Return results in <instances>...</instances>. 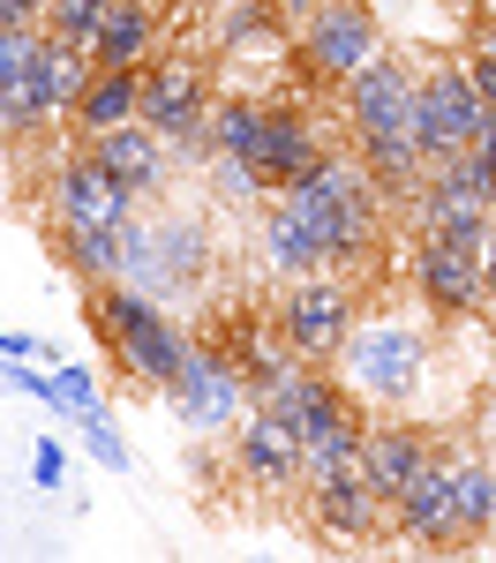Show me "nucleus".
<instances>
[{"label": "nucleus", "instance_id": "obj_8", "mask_svg": "<svg viewBox=\"0 0 496 563\" xmlns=\"http://www.w3.org/2000/svg\"><path fill=\"white\" fill-rule=\"evenodd\" d=\"M354 286L346 278H331V271H309V278H294L286 286V301H278V331H286V346L301 353V361H323V353H339L354 339Z\"/></svg>", "mask_w": 496, "mask_h": 563}, {"label": "nucleus", "instance_id": "obj_4", "mask_svg": "<svg viewBox=\"0 0 496 563\" xmlns=\"http://www.w3.org/2000/svg\"><path fill=\"white\" fill-rule=\"evenodd\" d=\"M339 376L368 406H406V398H421V384H429V331L406 323V316L354 323V339L339 346Z\"/></svg>", "mask_w": 496, "mask_h": 563}, {"label": "nucleus", "instance_id": "obj_41", "mask_svg": "<svg viewBox=\"0 0 496 563\" xmlns=\"http://www.w3.org/2000/svg\"><path fill=\"white\" fill-rule=\"evenodd\" d=\"M278 8H286V15H301V8H309V0H278Z\"/></svg>", "mask_w": 496, "mask_h": 563}, {"label": "nucleus", "instance_id": "obj_2", "mask_svg": "<svg viewBox=\"0 0 496 563\" xmlns=\"http://www.w3.org/2000/svg\"><path fill=\"white\" fill-rule=\"evenodd\" d=\"M121 278L166 308L203 294V278H211V225L188 211H158V218L135 211L121 225Z\"/></svg>", "mask_w": 496, "mask_h": 563}, {"label": "nucleus", "instance_id": "obj_3", "mask_svg": "<svg viewBox=\"0 0 496 563\" xmlns=\"http://www.w3.org/2000/svg\"><path fill=\"white\" fill-rule=\"evenodd\" d=\"M294 23H301L294 31V76L309 90H346L384 53V23L368 0H309Z\"/></svg>", "mask_w": 496, "mask_h": 563}, {"label": "nucleus", "instance_id": "obj_40", "mask_svg": "<svg viewBox=\"0 0 496 563\" xmlns=\"http://www.w3.org/2000/svg\"><path fill=\"white\" fill-rule=\"evenodd\" d=\"M474 45H482V53H496V15L482 23V31H474Z\"/></svg>", "mask_w": 496, "mask_h": 563}, {"label": "nucleus", "instance_id": "obj_16", "mask_svg": "<svg viewBox=\"0 0 496 563\" xmlns=\"http://www.w3.org/2000/svg\"><path fill=\"white\" fill-rule=\"evenodd\" d=\"M392 526H399V541H414V549H451V541H466V533H459V511H451V459L444 451H437L429 474L392 504Z\"/></svg>", "mask_w": 496, "mask_h": 563}, {"label": "nucleus", "instance_id": "obj_25", "mask_svg": "<svg viewBox=\"0 0 496 563\" xmlns=\"http://www.w3.org/2000/svg\"><path fill=\"white\" fill-rule=\"evenodd\" d=\"M451 459V511H459V533H496V459L482 451H444Z\"/></svg>", "mask_w": 496, "mask_h": 563}, {"label": "nucleus", "instance_id": "obj_19", "mask_svg": "<svg viewBox=\"0 0 496 563\" xmlns=\"http://www.w3.org/2000/svg\"><path fill=\"white\" fill-rule=\"evenodd\" d=\"M331 143H323V129H316L309 106H271V151H264V188L278 196V188H294V180L309 174L316 158H323Z\"/></svg>", "mask_w": 496, "mask_h": 563}, {"label": "nucleus", "instance_id": "obj_43", "mask_svg": "<svg viewBox=\"0 0 496 563\" xmlns=\"http://www.w3.org/2000/svg\"><path fill=\"white\" fill-rule=\"evenodd\" d=\"M489 541H496V533H489Z\"/></svg>", "mask_w": 496, "mask_h": 563}, {"label": "nucleus", "instance_id": "obj_10", "mask_svg": "<svg viewBox=\"0 0 496 563\" xmlns=\"http://www.w3.org/2000/svg\"><path fill=\"white\" fill-rule=\"evenodd\" d=\"M233 474H241V488H256V496H286L301 481V429L278 421L264 398L233 429Z\"/></svg>", "mask_w": 496, "mask_h": 563}, {"label": "nucleus", "instance_id": "obj_24", "mask_svg": "<svg viewBox=\"0 0 496 563\" xmlns=\"http://www.w3.org/2000/svg\"><path fill=\"white\" fill-rule=\"evenodd\" d=\"M211 143L225 158L256 166L264 174V151H271V98H219L211 106Z\"/></svg>", "mask_w": 496, "mask_h": 563}, {"label": "nucleus", "instance_id": "obj_18", "mask_svg": "<svg viewBox=\"0 0 496 563\" xmlns=\"http://www.w3.org/2000/svg\"><path fill=\"white\" fill-rule=\"evenodd\" d=\"M256 249H264V263L278 271V278H309V271H331L323 263V241H316V225L286 196H271L264 218H256Z\"/></svg>", "mask_w": 496, "mask_h": 563}, {"label": "nucleus", "instance_id": "obj_30", "mask_svg": "<svg viewBox=\"0 0 496 563\" xmlns=\"http://www.w3.org/2000/svg\"><path fill=\"white\" fill-rule=\"evenodd\" d=\"M429 188H437V196H459V203H496V174L482 166L474 143L451 151V158H437V166H429Z\"/></svg>", "mask_w": 496, "mask_h": 563}, {"label": "nucleus", "instance_id": "obj_15", "mask_svg": "<svg viewBox=\"0 0 496 563\" xmlns=\"http://www.w3.org/2000/svg\"><path fill=\"white\" fill-rule=\"evenodd\" d=\"M188 353H196V339H188V331L174 323V308H151V316L135 323L129 339L113 346V361H121V376H129V384L166 390V384L180 376V361H188Z\"/></svg>", "mask_w": 496, "mask_h": 563}, {"label": "nucleus", "instance_id": "obj_26", "mask_svg": "<svg viewBox=\"0 0 496 563\" xmlns=\"http://www.w3.org/2000/svg\"><path fill=\"white\" fill-rule=\"evenodd\" d=\"M53 256L68 263V278L106 286V278H121V225H68V218H53Z\"/></svg>", "mask_w": 496, "mask_h": 563}, {"label": "nucleus", "instance_id": "obj_33", "mask_svg": "<svg viewBox=\"0 0 496 563\" xmlns=\"http://www.w3.org/2000/svg\"><path fill=\"white\" fill-rule=\"evenodd\" d=\"M76 429H84V451L106 466V474H129V466H135V451L121 443V429H113V406H106V413H84Z\"/></svg>", "mask_w": 496, "mask_h": 563}, {"label": "nucleus", "instance_id": "obj_36", "mask_svg": "<svg viewBox=\"0 0 496 563\" xmlns=\"http://www.w3.org/2000/svg\"><path fill=\"white\" fill-rule=\"evenodd\" d=\"M466 68H474V84H482V98H489V113H496V53L474 45V53H466Z\"/></svg>", "mask_w": 496, "mask_h": 563}, {"label": "nucleus", "instance_id": "obj_37", "mask_svg": "<svg viewBox=\"0 0 496 563\" xmlns=\"http://www.w3.org/2000/svg\"><path fill=\"white\" fill-rule=\"evenodd\" d=\"M0 23H45V0H0Z\"/></svg>", "mask_w": 496, "mask_h": 563}, {"label": "nucleus", "instance_id": "obj_39", "mask_svg": "<svg viewBox=\"0 0 496 563\" xmlns=\"http://www.w3.org/2000/svg\"><path fill=\"white\" fill-rule=\"evenodd\" d=\"M482 278H489V301H496V233H489V249H482Z\"/></svg>", "mask_w": 496, "mask_h": 563}, {"label": "nucleus", "instance_id": "obj_9", "mask_svg": "<svg viewBox=\"0 0 496 563\" xmlns=\"http://www.w3.org/2000/svg\"><path fill=\"white\" fill-rule=\"evenodd\" d=\"M354 135H414V106H421V68H406L399 53L384 45L354 84L339 90Z\"/></svg>", "mask_w": 496, "mask_h": 563}, {"label": "nucleus", "instance_id": "obj_28", "mask_svg": "<svg viewBox=\"0 0 496 563\" xmlns=\"http://www.w3.org/2000/svg\"><path fill=\"white\" fill-rule=\"evenodd\" d=\"M225 353H233V368L249 376L256 398H264L278 376H294V368H301V353L286 346V331H264V323H233V331H225Z\"/></svg>", "mask_w": 496, "mask_h": 563}, {"label": "nucleus", "instance_id": "obj_5", "mask_svg": "<svg viewBox=\"0 0 496 563\" xmlns=\"http://www.w3.org/2000/svg\"><path fill=\"white\" fill-rule=\"evenodd\" d=\"M249 376L233 368V353L225 346H203L196 339V353L180 361V376L166 384V406H174V421L188 435H219V429H241V413H249Z\"/></svg>", "mask_w": 496, "mask_h": 563}, {"label": "nucleus", "instance_id": "obj_11", "mask_svg": "<svg viewBox=\"0 0 496 563\" xmlns=\"http://www.w3.org/2000/svg\"><path fill=\"white\" fill-rule=\"evenodd\" d=\"M84 151L129 188L135 203H158L174 188V143L151 129V121H121V129H106V135H84Z\"/></svg>", "mask_w": 496, "mask_h": 563}, {"label": "nucleus", "instance_id": "obj_22", "mask_svg": "<svg viewBox=\"0 0 496 563\" xmlns=\"http://www.w3.org/2000/svg\"><path fill=\"white\" fill-rule=\"evenodd\" d=\"M68 121H76L84 135H106V129H121V121H143V68H98Z\"/></svg>", "mask_w": 496, "mask_h": 563}, {"label": "nucleus", "instance_id": "obj_7", "mask_svg": "<svg viewBox=\"0 0 496 563\" xmlns=\"http://www.w3.org/2000/svg\"><path fill=\"white\" fill-rule=\"evenodd\" d=\"M211 84H203V68L196 60H151L143 68V121L166 135L174 151H196V158H211L219 143H211Z\"/></svg>", "mask_w": 496, "mask_h": 563}, {"label": "nucleus", "instance_id": "obj_21", "mask_svg": "<svg viewBox=\"0 0 496 563\" xmlns=\"http://www.w3.org/2000/svg\"><path fill=\"white\" fill-rule=\"evenodd\" d=\"M264 406L278 413V421H294V429H301V443H309L323 421H339V413H346V398H339V376H316V368H294V376H278V384L264 390Z\"/></svg>", "mask_w": 496, "mask_h": 563}, {"label": "nucleus", "instance_id": "obj_38", "mask_svg": "<svg viewBox=\"0 0 496 563\" xmlns=\"http://www.w3.org/2000/svg\"><path fill=\"white\" fill-rule=\"evenodd\" d=\"M474 151H482V166H489V174H496V113H489V121H482V135H474Z\"/></svg>", "mask_w": 496, "mask_h": 563}, {"label": "nucleus", "instance_id": "obj_13", "mask_svg": "<svg viewBox=\"0 0 496 563\" xmlns=\"http://www.w3.org/2000/svg\"><path fill=\"white\" fill-rule=\"evenodd\" d=\"M135 211H143V203H135L90 151L60 158V174H53V218H68V225H129Z\"/></svg>", "mask_w": 496, "mask_h": 563}, {"label": "nucleus", "instance_id": "obj_14", "mask_svg": "<svg viewBox=\"0 0 496 563\" xmlns=\"http://www.w3.org/2000/svg\"><path fill=\"white\" fill-rule=\"evenodd\" d=\"M429 459H437V443L414 429V421H384V429L361 435V481H368L376 496H392V504L429 474Z\"/></svg>", "mask_w": 496, "mask_h": 563}, {"label": "nucleus", "instance_id": "obj_17", "mask_svg": "<svg viewBox=\"0 0 496 563\" xmlns=\"http://www.w3.org/2000/svg\"><path fill=\"white\" fill-rule=\"evenodd\" d=\"M309 496H316L309 519L323 541H376L392 526V496H376L361 474H339V481H323V488H309Z\"/></svg>", "mask_w": 496, "mask_h": 563}, {"label": "nucleus", "instance_id": "obj_42", "mask_svg": "<svg viewBox=\"0 0 496 563\" xmlns=\"http://www.w3.org/2000/svg\"><path fill=\"white\" fill-rule=\"evenodd\" d=\"M489 15H496V0H489Z\"/></svg>", "mask_w": 496, "mask_h": 563}, {"label": "nucleus", "instance_id": "obj_1", "mask_svg": "<svg viewBox=\"0 0 496 563\" xmlns=\"http://www.w3.org/2000/svg\"><path fill=\"white\" fill-rule=\"evenodd\" d=\"M278 196L316 225V241H323V263H331V271H361V263L376 256V233H384V203H392V196L361 174L354 151H346V158L323 151L309 174L294 180V188H278Z\"/></svg>", "mask_w": 496, "mask_h": 563}, {"label": "nucleus", "instance_id": "obj_23", "mask_svg": "<svg viewBox=\"0 0 496 563\" xmlns=\"http://www.w3.org/2000/svg\"><path fill=\"white\" fill-rule=\"evenodd\" d=\"M219 45L233 60H286V8L278 0H241L233 15L219 23Z\"/></svg>", "mask_w": 496, "mask_h": 563}, {"label": "nucleus", "instance_id": "obj_27", "mask_svg": "<svg viewBox=\"0 0 496 563\" xmlns=\"http://www.w3.org/2000/svg\"><path fill=\"white\" fill-rule=\"evenodd\" d=\"M354 158L384 196H414V188L429 180V158H421L414 135H354Z\"/></svg>", "mask_w": 496, "mask_h": 563}, {"label": "nucleus", "instance_id": "obj_35", "mask_svg": "<svg viewBox=\"0 0 496 563\" xmlns=\"http://www.w3.org/2000/svg\"><path fill=\"white\" fill-rule=\"evenodd\" d=\"M60 481H68V443L38 435V451H31V488H38V496H53Z\"/></svg>", "mask_w": 496, "mask_h": 563}, {"label": "nucleus", "instance_id": "obj_6", "mask_svg": "<svg viewBox=\"0 0 496 563\" xmlns=\"http://www.w3.org/2000/svg\"><path fill=\"white\" fill-rule=\"evenodd\" d=\"M489 121V98L474 84V68L466 60H437V68H421V106H414V143H421V158L437 166L451 151H466L474 135Z\"/></svg>", "mask_w": 496, "mask_h": 563}, {"label": "nucleus", "instance_id": "obj_20", "mask_svg": "<svg viewBox=\"0 0 496 563\" xmlns=\"http://www.w3.org/2000/svg\"><path fill=\"white\" fill-rule=\"evenodd\" d=\"M158 38H166L158 0H113V15H106V31H98L90 53H98V68H151Z\"/></svg>", "mask_w": 496, "mask_h": 563}, {"label": "nucleus", "instance_id": "obj_31", "mask_svg": "<svg viewBox=\"0 0 496 563\" xmlns=\"http://www.w3.org/2000/svg\"><path fill=\"white\" fill-rule=\"evenodd\" d=\"M106 15H113V0H45V31L60 45H98Z\"/></svg>", "mask_w": 496, "mask_h": 563}, {"label": "nucleus", "instance_id": "obj_32", "mask_svg": "<svg viewBox=\"0 0 496 563\" xmlns=\"http://www.w3.org/2000/svg\"><path fill=\"white\" fill-rule=\"evenodd\" d=\"M53 413H106V390H98V368H84V361H60L53 368Z\"/></svg>", "mask_w": 496, "mask_h": 563}, {"label": "nucleus", "instance_id": "obj_34", "mask_svg": "<svg viewBox=\"0 0 496 563\" xmlns=\"http://www.w3.org/2000/svg\"><path fill=\"white\" fill-rule=\"evenodd\" d=\"M211 196L219 203H264L271 188L256 166H241V158H225V151H211Z\"/></svg>", "mask_w": 496, "mask_h": 563}, {"label": "nucleus", "instance_id": "obj_12", "mask_svg": "<svg viewBox=\"0 0 496 563\" xmlns=\"http://www.w3.org/2000/svg\"><path fill=\"white\" fill-rule=\"evenodd\" d=\"M414 294L437 308V316H474V308H489L482 256H474V249H451L437 233H421V241H414Z\"/></svg>", "mask_w": 496, "mask_h": 563}, {"label": "nucleus", "instance_id": "obj_29", "mask_svg": "<svg viewBox=\"0 0 496 563\" xmlns=\"http://www.w3.org/2000/svg\"><path fill=\"white\" fill-rule=\"evenodd\" d=\"M361 435H368V429H361L354 406H346L339 421H323V429L301 443V481L323 488V481H339V474H361Z\"/></svg>", "mask_w": 496, "mask_h": 563}]
</instances>
